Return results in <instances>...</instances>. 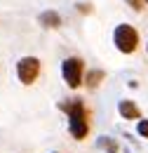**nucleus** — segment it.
Wrapping results in <instances>:
<instances>
[{
	"label": "nucleus",
	"instance_id": "1",
	"mask_svg": "<svg viewBox=\"0 0 148 153\" xmlns=\"http://www.w3.org/2000/svg\"><path fill=\"white\" fill-rule=\"evenodd\" d=\"M59 108L68 115V132L75 141H82L87 139L90 134V113H87V106L80 97L75 99H64L59 101Z\"/></svg>",
	"mask_w": 148,
	"mask_h": 153
},
{
	"label": "nucleus",
	"instance_id": "2",
	"mask_svg": "<svg viewBox=\"0 0 148 153\" xmlns=\"http://www.w3.org/2000/svg\"><path fill=\"white\" fill-rule=\"evenodd\" d=\"M113 42H115V47H118L122 54H132V52H136V47H139V33H136V28L130 26V24H120V26L115 28V33H113Z\"/></svg>",
	"mask_w": 148,
	"mask_h": 153
},
{
	"label": "nucleus",
	"instance_id": "3",
	"mask_svg": "<svg viewBox=\"0 0 148 153\" xmlns=\"http://www.w3.org/2000/svg\"><path fill=\"white\" fill-rule=\"evenodd\" d=\"M61 76H64L66 85H68L71 90H78V87L82 85V76H85V61L80 57L64 59V64H61Z\"/></svg>",
	"mask_w": 148,
	"mask_h": 153
},
{
	"label": "nucleus",
	"instance_id": "4",
	"mask_svg": "<svg viewBox=\"0 0 148 153\" xmlns=\"http://www.w3.org/2000/svg\"><path fill=\"white\" fill-rule=\"evenodd\" d=\"M17 76L24 85H33L40 76V61L36 57H24L17 64Z\"/></svg>",
	"mask_w": 148,
	"mask_h": 153
},
{
	"label": "nucleus",
	"instance_id": "5",
	"mask_svg": "<svg viewBox=\"0 0 148 153\" xmlns=\"http://www.w3.org/2000/svg\"><path fill=\"white\" fill-rule=\"evenodd\" d=\"M118 113L122 115L125 120H141V108L132 101V99H122L118 104Z\"/></svg>",
	"mask_w": 148,
	"mask_h": 153
},
{
	"label": "nucleus",
	"instance_id": "6",
	"mask_svg": "<svg viewBox=\"0 0 148 153\" xmlns=\"http://www.w3.org/2000/svg\"><path fill=\"white\" fill-rule=\"evenodd\" d=\"M40 24L47 26V28H56V26L61 24V17L56 14L54 10H50V12H42V14H40Z\"/></svg>",
	"mask_w": 148,
	"mask_h": 153
},
{
	"label": "nucleus",
	"instance_id": "7",
	"mask_svg": "<svg viewBox=\"0 0 148 153\" xmlns=\"http://www.w3.org/2000/svg\"><path fill=\"white\" fill-rule=\"evenodd\" d=\"M104 78H106L104 71H87V87H90V90L99 87V82H101Z\"/></svg>",
	"mask_w": 148,
	"mask_h": 153
},
{
	"label": "nucleus",
	"instance_id": "8",
	"mask_svg": "<svg viewBox=\"0 0 148 153\" xmlns=\"http://www.w3.org/2000/svg\"><path fill=\"white\" fill-rule=\"evenodd\" d=\"M99 149H104L106 153H118V144L111 137H99Z\"/></svg>",
	"mask_w": 148,
	"mask_h": 153
},
{
	"label": "nucleus",
	"instance_id": "9",
	"mask_svg": "<svg viewBox=\"0 0 148 153\" xmlns=\"http://www.w3.org/2000/svg\"><path fill=\"white\" fill-rule=\"evenodd\" d=\"M136 132H139V137H144V139H148V120H146V118L136 123Z\"/></svg>",
	"mask_w": 148,
	"mask_h": 153
},
{
	"label": "nucleus",
	"instance_id": "10",
	"mask_svg": "<svg viewBox=\"0 0 148 153\" xmlns=\"http://www.w3.org/2000/svg\"><path fill=\"white\" fill-rule=\"evenodd\" d=\"M127 2L132 5V10H136V12H139V10H144V0H127Z\"/></svg>",
	"mask_w": 148,
	"mask_h": 153
},
{
	"label": "nucleus",
	"instance_id": "11",
	"mask_svg": "<svg viewBox=\"0 0 148 153\" xmlns=\"http://www.w3.org/2000/svg\"><path fill=\"white\" fill-rule=\"evenodd\" d=\"M54 153H59V151H54Z\"/></svg>",
	"mask_w": 148,
	"mask_h": 153
},
{
	"label": "nucleus",
	"instance_id": "12",
	"mask_svg": "<svg viewBox=\"0 0 148 153\" xmlns=\"http://www.w3.org/2000/svg\"><path fill=\"white\" fill-rule=\"evenodd\" d=\"M146 47H148V45H146Z\"/></svg>",
	"mask_w": 148,
	"mask_h": 153
},
{
	"label": "nucleus",
	"instance_id": "13",
	"mask_svg": "<svg viewBox=\"0 0 148 153\" xmlns=\"http://www.w3.org/2000/svg\"><path fill=\"white\" fill-rule=\"evenodd\" d=\"M146 2H148V0H146Z\"/></svg>",
	"mask_w": 148,
	"mask_h": 153
}]
</instances>
